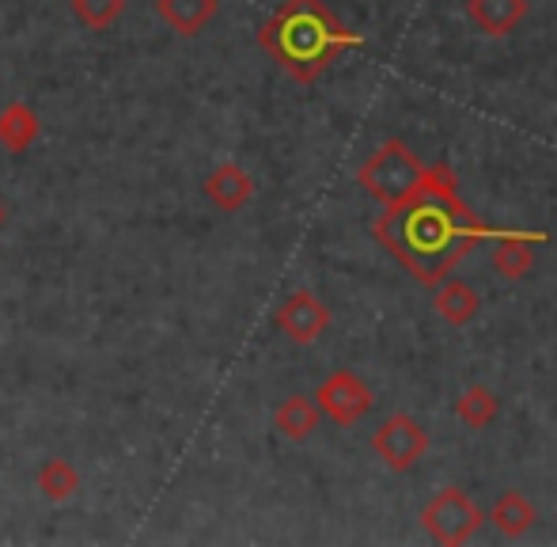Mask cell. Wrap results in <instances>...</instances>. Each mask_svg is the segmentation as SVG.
I'll use <instances>...</instances> for the list:
<instances>
[{
	"label": "cell",
	"instance_id": "obj_10",
	"mask_svg": "<svg viewBox=\"0 0 557 547\" xmlns=\"http://www.w3.org/2000/svg\"><path fill=\"white\" fill-rule=\"evenodd\" d=\"M156 12L175 35L198 38L221 12V0H156Z\"/></svg>",
	"mask_w": 557,
	"mask_h": 547
},
{
	"label": "cell",
	"instance_id": "obj_17",
	"mask_svg": "<svg viewBox=\"0 0 557 547\" xmlns=\"http://www.w3.org/2000/svg\"><path fill=\"white\" fill-rule=\"evenodd\" d=\"M497 411H500L497 392L485 385H470L467 392L455 400V418H459L467 429H485L493 418H497Z\"/></svg>",
	"mask_w": 557,
	"mask_h": 547
},
{
	"label": "cell",
	"instance_id": "obj_14",
	"mask_svg": "<svg viewBox=\"0 0 557 547\" xmlns=\"http://www.w3.org/2000/svg\"><path fill=\"white\" fill-rule=\"evenodd\" d=\"M319 408L315 400H308V396H288V400H281V408L273 411V429H277L281 437H288V441H308L311 434L319 429Z\"/></svg>",
	"mask_w": 557,
	"mask_h": 547
},
{
	"label": "cell",
	"instance_id": "obj_6",
	"mask_svg": "<svg viewBox=\"0 0 557 547\" xmlns=\"http://www.w3.org/2000/svg\"><path fill=\"white\" fill-rule=\"evenodd\" d=\"M311 400H315L319 414H326L334 426H352V422H360L375 408L372 388H368L352 369H334L331 377L315 388Z\"/></svg>",
	"mask_w": 557,
	"mask_h": 547
},
{
	"label": "cell",
	"instance_id": "obj_2",
	"mask_svg": "<svg viewBox=\"0 0 557 547\" xmlns=\"http://www.w3.org/2000/svg\"><path fill=\"white\" fill-rule=\"evenodd\" d=\"M258 46L296 84H315L345 50H364L368 38L345 27L323 0H285L262 23Z\"/></svg>",
	"mask_w": 557,
	"mask_h": 547
},
{
	"label": "cell",
	"instance_id": "obj_15",
	"mask_svg": "<svg viewBox=\"0 0 557 547\" xmlns=\"http://www.w3.org/2000/svg\"><path fill=\"white\" fill-rule=\"evenodd\" d=\"M433 308H436V316H441L444 324H451V327H467L470 319L478 316V308H482V301H478V293L467 285V281H444V285L436 289Z\"/></svg>",
	"mask_w": 557,
	"mask_h": 547
},
{
	"label": "cell",
	"instance_id": "obj_1",
	"mask_svg": "<svg viewBox=\"0 0 557 547\" xmlns=\"http://www.w3.org/2000/svg\"><path fill=\"white\" fill-rule=\"evenodd\" d=\"M372 232L421 285H441L474 244H497L512 236L508 229L474 217V209L459 198L455 171L444 160L425 163L413 194L395 206H383Z\"/></svg>",
	"mask_w": 557,
	"mask_h": 547
},
{
	"label": "cell",
	"instance_id": "obj_18",
	"mask_svg": "<svg viewBox=\"0 0 557 547\" xmlns=\"http://www.w3.org/2000/svg\"><path fill=\"white\" fill-rule=\"evenodd\" d=\"M69 12L81 27L111 31L125 12V0H69Z\"/></svg>",
	"mask_w": 557,
	"mask_h": 547
},
{
	"label": "cell",
	"instance_id": "obj_4",
	"mask_svg": "<svg viewBox=\"0 0 557 547\" xmlns=\"http://www.w3.org/2000/svg\"><path fill=\"white\" fill-rule=\"evenodd\" d=\"M482 521H485V513L478 510L467 498V490H459V487L436 490L425 502V510H421V528L429 533V540H436L444 547L467 544L470 536L482 528Z\"/></svg>",
	"mask_w": 557,
	"mask_h": 547
},
{
	"label": "cell",
	"instance_id": "obj_11",
	"mask_svg": "<svg viewBox=\"0 0 557 547\" xmlns=\"http://www.w3.org/2000/svg\"><path fill=\"white\" fill-rule=\"evenodd\" d=\"M535 244H546V232H512V236L497 240V247H493V270L508 281H520L531 270V263H535V252H531Z\"/></svg>",
	"mask_w": 557,
	"mask_h": 547
},
{
	"label": "cell",
	"instance_id": "obj_19",
	"mask_svg": "<svg viewBox=\"0 0 557 547\" xmlns=\"http://www.w3.org/2000/svg\"><path fill=\"white\" fill-rule=\"evenodd\" d=\"M4 221H8V206L0 202V229H4Z\"/></svg>",
	"mask_w": 557,
	"mask_h": 547
},
{
	"label": "cell",
	"instance_id": "obj_7",
	"mask_svg": "<svg viewBox=\"0 0 557 547\" xmlns=\"http://www.w3.org/2000/svg\"><path fill=\"white\" fill-rule=\"evenodd\" d=\"M273 324H277V331H285L293 342L308 347V342L323 339V331L331 327V308H326L311 289H296V293H288L285 301H281Z\"/></svg>",
	"mask_w": 557,
	"mask_h": 547
},
{
	"label": "cell",
	"instance_id": "obj_12",
	"mask_svg": "<svg viewBox=\"0 0 557 547\" xmlns=\"http://www.w3.org/2000/svg\"><path fill=\"white\" fill-rule=\"evenodd\" d=\"M485 521H490L500 536H508V540H520L523 533H531V528H535L539 510L520 495V490H505V495L490 506Z\"/></svg>",
	"mask_w": 557,
	"mask_h": 547
},
{
	"label": "cell",
	"instance_id": "obj_16",
	"mask_svg": "<svg viewBox=\"0 0 557 547\" xmlns=\"http://www.w3.org/2000/svg\"><path fill=\"white\" fill-rule=\"evenodd\" d=\"M35 487L42 490V495L50 498V502H69V498H73L76 490H81V472H76L73 460L53 457V460H46V464L38 467Z\"/></svg>",
	"mask_w": 557,
	"mask_h": 547
},
{
	"label": "cell",
	"instance_id": "obj_8",
	"mask_svg": "<svg viewBox=\"0 0 557 547\" xmlns=\"http://www.w3.org/2000/svg\"><path fill=\"white\" fill-rule=\"evenodd\" d=\"M206 198L213 202L221 214H239V209H247L250 198H255V179H250V171H243L235 160H224L209 171Z\"/></svg>",
	"mask_w": 557,
	"mask_h": 547
},
{
	"label": "cell",
	"instance_id": "obj_5",
	"mask_svg": "<svg viewBox=\"0 0 557 547\" xmlns=\"http://www.w3.org/2000/svg\"><path fill=\"white\" fill-rule=\"evenodd\" d=\"M372 449H375V457H380L383 464L391 467V472L403 475V472H410V467H418L421 460H425L429 434H425V426L413 418V414L395 411L372 434Z\"/></svg>",
	"mask_w": 557,
	"mask_h": 547
},
{
	"label": "cell",
	"instance_id": "obj_13",
	"mask_svg": "<svg viewBox=\"0 0 557 547\" xmlns=\"http://www.w3.org/2000/svg\"><path fill=\"white\" fill-rule=\"evenodd\" d=\"M38 134H42V122H38V114L30 111L23 99H12V104L0 111V145H4L12 156L27 153V148L38 141Z\"/></svg>",
	"mask_w": 557,
	"mask_h": 547
},
{
	"label": "cell",
	"instance_id": "obj_9",
	"mask_svg": "<svg viewBox=\"0 0 557 547\" xmlns=\"http://www.w3.org/2000/svg\"><path fill=\"white\" fill-rule=\"evenodd\" d=\"M467 15L482 35L505 38L528 20V0H467Z\"/></svg>",
	"mask_w": 557,
	"mask_h": 547
},
{
	"label": "cell",
	"instance_id": "obj_3",
	"mask_svg": "<svg viewBox=\"0 0 557 547\" xmlns=\"http://www.w3.org/2000/svg\"><path fill=\"white\" fill-rule=\"evenodd\" d=\"M421 168H425V163L413 156V148L395 137V141H383V145L360 163L357 183L364 186L375 202L395 206L406 194H413V186H418V179H421Z\"/></svg>",
	"mask_w": 557,
	"mask_h": 547
}]
</instances>
